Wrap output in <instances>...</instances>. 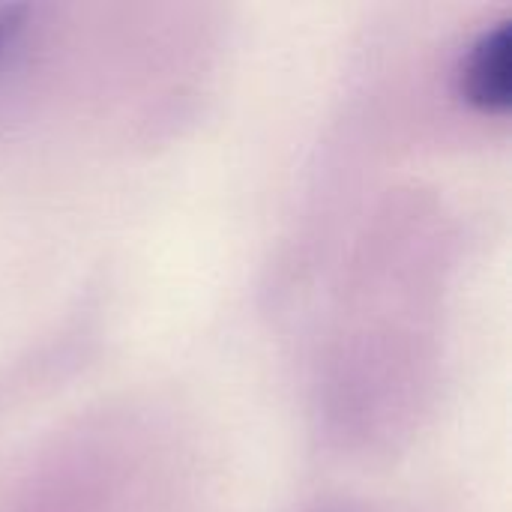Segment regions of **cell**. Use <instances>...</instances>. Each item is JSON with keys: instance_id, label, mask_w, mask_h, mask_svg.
I'll return each instance as SVG.
<instances>
[{"instance_id": "6da1fadb", "label": "cell", "mask_w": 512, "mask_h": 512, "mask_svg": "<svg viewBox=\"0 0 512 512\" xmlns=\"http://www.w3.org/2000/svg\"><path fill=\"white\" fill-rule=\"evenodd\" d=\"M462 96L489 114H501L512 99V30L507 21L483 30L462 63Z\"/></svg>"}, {"instance_id": "7a4b0ae2", "label": "cell", "mask_w": 512, "mask_h": 512, "mask_svg": "<svg viewBox=\"0 0 512 512\" xmlns=\"http://www.w3.org/2000/svg\"><path fill=\"white\" fill-rule=\"evenodd\" d=\"M27 21V6L18 3H0V66L9 57V51L15 48L21 30Z\"/></svg>"}]
</instances>
